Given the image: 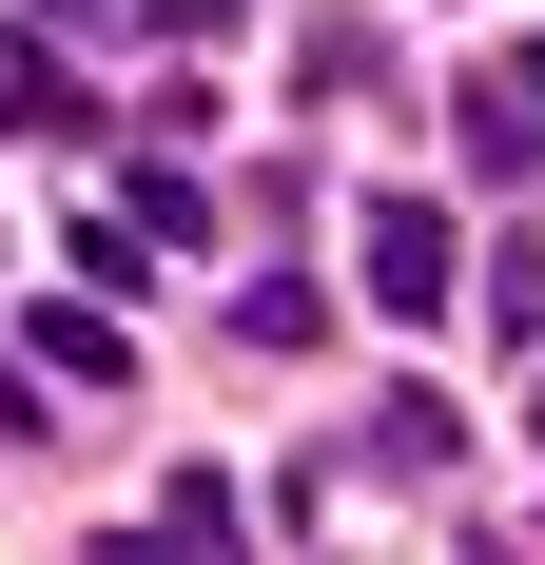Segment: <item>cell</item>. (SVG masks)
<instances>
[{"mask_svg": "<svg viewBox=\"0 0 545 565\" xmlns=\"http://www.w3.org/2000/svg\"><path fill=\"white\" fill-rule=\"evenodd\" d=\"M351 292H371L389 332H429L448 292H468V254H448V215H429V195H371V215H351Z\"/></svg>", "mask_w": 545, "mask_h": 565, "instance_id": "cell-1", "label": "cell"}, {"mask_svg": "<svg viewBox=\"0 0 545 565\" xmlns=\"http://www.w3.org/2000/svg\"><path fill=\"white\" fill-rule=\"evenodd\" d=\"M468 157H488V175H526V157H545V40L468 78Z\"/></svg>", "mask_w": 545, "mask_h": 565, "instance_id": "cell-2", "label": "cell"}, {"mask_svg": "<svg viewBox=\"0 0 545 565\" xmlns=\"http://www.w3.org/2000/svg\"><path fill=\"white\" fill-rule=\"evenodd\" d=\"M20 351H40V371H58V391H78V409H98L117 371H137V351H117V312H78V292H58V312H40V332H20Z\"/></svg>", "mask_w": 545, "mask_h": 565, "instance_id": "cell-3", "label": "cell"}, {"mask_svg": "<svg viewBox=\"0 0 545 565\" xmlns=\"http://www.w3.org/2000/svg\"><path fill=\"white\" fill-rule=\"evenodd\" d=\"M526 429H545V391H526Z\"/></svg>", "mask_w": 545, "mask_h": 565, "instance_id": "cell-4", "label": "cell"}]
</instances>
